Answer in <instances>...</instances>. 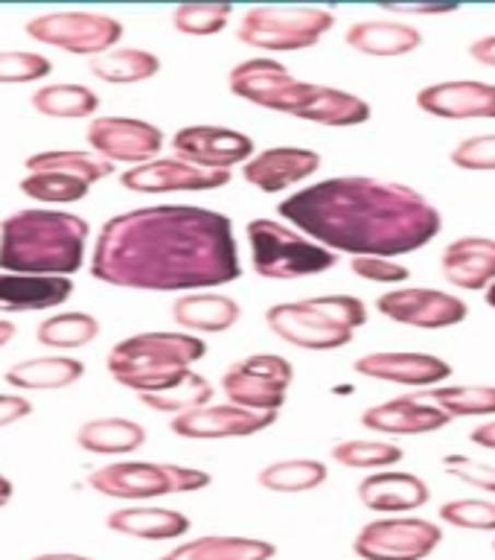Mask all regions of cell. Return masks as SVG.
<instances>
[{
    "mask_svg": "<svg viewBox=\"0 0 495 560\" xmlns=\"http://www.w3.org/2000/svg\"><path fill=\"white\" fill-rule=\"evenodd\" d=\"M91 275L134 292H208L243 278L231 217L199 205H149L99 228Z\"/></svg>",
    "mask_w": 495,
    "mask_h": 560,
    "instance_id": "cell-1",
    "label": "cell"
},
{
    "mask_svg": "<svg viewBox=\"0 0 495 560\" xmlns=\"http://www.w3.org/2000/svg\"><path fill=\"white\" fill-rule=\"evenodd\" d=\"M283 222L350 257H402L435 243L444 217L420 190L370 175H335L288 192Z\"/></svg>",
    "mask_w": 495,
    "mask_h": 560,
    "instance_id": "cell-2",
    "label": "cell"
},
{
    "mask_svg": "<svg viewBox=\"0 0 495 560\" xmlns=\"http://www.w3.org/2000/svg\"><path fill=\"white\" fill-rule=\"evenodd\" d=\"M227 91L236 100L266 108V112L288 114L297 120L327 126V129H353L370 120V103L344 88L318 85L292 77L283 61L271 56L245 59L227 73Z\"/></svg>",
    "mask_w": 495,
    "mask_h": 560,
    "instance_id": "cell-3",
    "label": "cell"
},
{
    "mask_svg": "<svg viewBox=\"0 0 495 560\" xmlns=\"http://www.w3.org/2000/svg\"><path fill=\"white\" fill-rule=\"evenodd\" d=\"M91 225L64 210H17L0 222V271L70 278L85 266Z\"/></svg>",
    "mask_w": 495,
    "mask_h": 560,
    "instance_id": "cell-4",
    "label": "cell"
},
{
    "mask_svg": "<svg viewBox=\"0 0 495 560\" xmlns=\"http://www.w3.org/2000/svg\"><path fill=\"white\" fill-rule=\"evenodd\" d=\"M204 357L208 345L201 336L184 330H152L117 341L105 365L114 383L143 397L178 385Z\"/></svg>",
    "mask_w": 495,
    "mask_h": 560,
    "instance_id": "cell-5",
    "label": "cell"
},
{
    "mask_svg": "<svg viewBox=\"0 0 495 560\" xmlns=\"http://www.w3.org/2000/svg\"><path fill=\"white\" fill-rule=\"evenodd\" d=\"M266 324L278 339L304 350H339L356 339L358 327L367 324V306L362 298L315 295L304 301L274 304L266 313Z\"/></svg>",
    "mask_w": 495,
    "mask_h": 560,
    "instance_id": "cell-6",
    "label": "cell"
},
{
    "mask_svg": "<svg viewBox=\"0 0 495 560\" xmlns=\"http://www.w3.org/2000/svg\"><path fill=\"white\" fill-rule=\"evenodd\" d=\"M251 269L266 280H297L339 266V254L315 243L283 219H251L245 225Z\"/></svg>",
    "mask_w": 495,
    "mask_h": 560,
    "instance_id": "cell-7",
    "label": "cell"
},
{
    "mask_svg": "<svg viewBox=\"0 0 495 560\" xmlns=\"http://www.w3.org/2000/svg\"><path fill=\"white\" fill-rule=\"evenodd\" d=\"M21 192L38 205H73L91 192L96 182L114 175V164L85 149H47L24 161Z\"/></svg>",
    "mask_w": 495,
    "mask_h": 560,
    "instance_id": "cell-8",
    "label": "cell"
},
{
    "mask_svg": "<svg viewBox=\"0 0 495 560\" xmlns=\"http://www.w3.org/2000/svg\"><path fill=\"white\" fill-rule=\"evenodd\" d=\"M335 26V12L323 7H251L236 35L260 52L309 50Z\"/></svg>",
    "mask_w": 495,
    "mask_h": 560,
    "instance_id": "cell-9",
    "label": "cell"
},
{
    "mask_svg": "<svg viewBox=\"0 0 495 560\" xmlns=\"http://www.w3.org/2000/svg\"><path fill=\"white\" fill-rule=\"evenodd\" d=\"M210 472L199 467L155 462H117L99 467L87 476V485L108 499L146 502V499L169 497V493H192L210 485Z\"/></svg>",
    "mask_w": 495,
    "mask_h": 560,
    "instance_id": "cell-10",
    "label": "cell"
},
{
    "mask_svg": "<svg viewBox=\"0 0 495 560\" xmlns=\"http://www.w3.org/2000/svg\"><path fill=\"white\" fill-rule=\"evenodd\" d=\"M295 383V365L278 353H251L225 368L222 392L227 402L251 411L280 415L286 406L288 388Z\"/></svg>",
    "mask_w": 495,
    "mask_h": 560,
    "instance_id": "cell-11",
    "label": "cell"
},
{
    "mask_svg": "<svg viewBox=\"0 0 495 560\" xmlns=\"http://www.w3.org/2000/svg\"><path fill=\"white\" fill-rule=\"evenodd\" d=\"M24 33L38 44H50L70 56L96 59L103 52L117 50L122 38V24L117 18L96 15V12H52V15L33 18Z\"/></svg>",
    "mask_w": 495,
    "mask_h": 560,
    "instance_id": "cell-12",
    "label": "cell"
},
{
    "mask_svg": "<svg viewBox=\"0 0 495 560\" xmlns=\"http://www.w3.org/2000/svg\"><path fill=\"white\" fill-rule=\"evenodd\" d=\"M444 528L420 516H385L367 523L353 540L362 560H423L440 546Z\"/></svg>",
    "mask_w": 495,
    "mask_h": 560,
    "instance_id": "cell-13",
    "label": "cell"
},
{
    "mask_svg": "<svg viewBox=\"0 0 495 560\" xmlns=\"http://www.w3.org/2000/svg\"><path fill=\"white\" fill-rule=\"evenodd\" d=\"M376 313L417 330H446L467 322L470 306L446 289L397 287L376 298Z\"/></svg>",
    "mask_w": 495,
    "mask_h": 560,
    "instance_id": "cell-14",
    "label": "cell"
},
{
    "mask_svg": "<svg viewBox=\"0 0 495 560\" xmlns=\"http://www.w3.org/2000/svg\"><path fill=\"white\" fill-rule=\"evenodd\" d=\"M166 135L138 117H94L87 122V147L111 164H149L161 158Z\"/></svg>",
    "mask_w": 495,
    "mask_h": 560,
    "instance_id": "cell-15",
    "label": "cell"
},
{
    "mask_svg": "<svg viewBox=\"0 0 495 560\" xmlns=\"http://www.w3.org/2000/svg\"><path fill=\"white\" fill-rule=\"evenodd\" d=\"M169 147H173L175 158L204 166V170H219V173H234V166L243 170L257 155V147L245 131L210 126V122L184 126L175 131Z\"/></svg>",
    "mask_w": 495,
    "mask_h": 560,
    "instance_id": "cell-16",
    "label": "cell"
},
{
    "mask_svg": "<svg viewBox=\"0 0 495 560\" xmlns=\"http://www.w3.org/2000/svg\"><path fill=\"white\" fill-rule=\"evenodd\" d=\"M234 178V173L204 170L181 158H155L149 164L131 166L120 175V184L129 192L143 196H166V192H208L222 190Z\"/></svg>",
    "mask_w": 495,
    "mask_h": 560,
    "instance_id": "cell-17",
    "label": "cell"
},
{
    "mask_svg": "<svg viewBox=\"0 0 495 560\" xmlns=\"http://www.w3.org/2000/svg\"><path fill=\"white\" fill-rule=\"evenodd\" d=\"M356 374L376 383L405 385V388H437L452 376V365L435 353L420 350H374L356 359Z\"/></svg>",
    "mask_w": 495,
    "mask_h": 560,
    "instance_id": "cell-18",
    "label": "cell"
},
{
    "mask_svg": "<svg viewBox=\"0 0 495 560\" xmlns=\"http://www.w3.org/2000/svg\"><path fill=\"white\" fill-rule=\"evenodd\" d=\"M278 415L271 411H251L234 402H208L201 409H192L187 415L169 423L175 435L192 438V441H222V438H251L257 432H266L274 427Z\"/></svg>",
    "mask_w": 495,
    "mask_h": 560,
    "instance_id": "cell-19",
    "label": "cell"
},
{
    "mask_svg": "<svg viewBox=\"0 0 495 560\" xmlns=\"http://www.w3.org/2000/svg\"><path fill=\"white\" fill-rule=\"evenodd\" d=\"M321 170V155L306 147H269L243 166V178L254 190L280 196L297 184L309 182Z\"/></svg>",
    "mask_w": 495,
    "mask_h": 560,
    "instance_id": "cell-20",
    "label": "cell"
},
{
    "mask_svg": "<svg viewBox=\"0 0 495 560\" xmlns=\"http://www.w3.org/2000/svg\"><path fill=\"white\" fill-rule=\"evenodd\" d=\"M414 103L440 120H495V85L481 79H446L420 88Z\"/></svg>",
    "mask_w": 495,
    "mask_h": 560,
    "instance_id": "cell-21",
    "label": "cell"
},
{
    "mask_svg": "<svg viewBox=\"0 0 495 560\" xmlns=\"http://www.w3.org/2000/svg\"><path fill=\"white\" fill-rule=\"evenodd\" d=\"M452 420V415H446L432 400H417V394L376 402L362 411V427L379 435H428L446 429Z\"/></svg>",
    "mask_w": 495,
    "mask_h": 560,
    "instance_id": "cell-22",
    "label": "cell"
},
{
    "mask_svg": "<svg viewBox=\"0 0 495 560\" xmlns=\"http://www.w3.org/2000/svg\"><path fill=\"white\" fill-rule=\"evenodd\" d=\"M440 275L449 287L463 292H487L495 283L493 236H458L440 254Z\"/></svg>",
    "mask_w": 495,
    "mask_h": 560,
    "instance_id": "cell-23",
    "label": "cell"
},
{
    "mask_svg": "<svg viewBox=\"0 0 495 560\" xmlns=\"http://www.w3.org/2000/svg\"><path fill=\"white\" fill-rule=\"evenodd\" d=\"M344 44L374 59H400L423 47V33L402 18H367L347 26Z\"/></svg>",
    "mask_w": 495,
    "mask_h": 560,
    "instance_id": "cell-24",
    "label": "cell"
},
{
    "mask_svg": "<svg viewBox=\"0 0 495 560\" xmlns=\"http://www.w3.org/2000/svg\"><path fill=\"white\" fill-rule=\"evenodd\" d=\"M362 505L376 514H409L432 499V488L414 472L376 470L358 485Z\"/></svg>",
    "mask_w": 495,
    "mask_h": 560,
    "instance_id": "cell-25",
    "label": "cell"
},
{
    "mask_svg": "<svg viewBox=\"0 0 495 560\" xmlns=\"http://www.w3.org/2000/svg\"><path fill=\"white\" fill-rule=\"evenodd\" d=\"M243 318V304L231 295H222L216 289L208 292H187L178 295L173 304V322L184 332L192 336H210V332H227Z\"/></svg>",
    "mask_w": 495,
    "mask_h": 560,
    "instance_id": "cell-26",
    "label": "cell"
},
{
    "mask_svg": "<svg viewBox=\"0 0 495 560\" xmlns=\"http://www.w3.org/2000/svg\"><path fill=\"white\" fill-rule=\"evenodd\" d=\"M73 292L70 278H35L0 271V313H42L64 304Z\"/></svg>",
    "mask_w": 495,
    "mask_h": 560,
    "instance_id": "cell-27",
    "label": "cell"
},
{
    "mask_svg": "<svg viewBox=\"0 0 495 560\" xmlns=\"http://www.w3.org/2000/svg\"><path fill=\"white\" fill-rule=\"evenodd\" d=\"M105 525L134 540H175L190 532V520L181 511L155 505H129L108 514Z\"/></svg>",
    "mask_w": 495,
    "mask_h": 560,
    "instance_id": "cell-28",
    "label": "cell"
},
{
    "mask_svg": "<svg viewBox=\"0 0 495 560\" xmlns=\"http://www.w3.org/2000/svg\"><path fill=\"white\" fill-rule=\"evenodd\" d=\"M85 376V365L73 357H35L15 362L7 368V380L12 388H24V392H56V388H68Z\"/></svg>",
    "mask_w": 495,
    "mask_h": 560,
    "instance_id": "cell-29",
    "label": "cell"
},
{
    "mask_svg": "<svg viewBox=\"0 0 495 560\" xmlns=\"http://www.w3.org/2000/svg\"><path fill=\"white\" fill-rule=\"evenodd\" d=\"M274 555H278L274 542L260 540V537L208 534V537H199V540L175 546L161 560H271Z\"/></svg>",
    "mask_w": 495,
    "mask_h": 560,
    "instance_id": "cell-30",
    "label": "cell"
},
{
    "mask_svg": "<svg viewBox=\"0 0 495 560\" xmlns=\"http://www.w3.org/2000/svg\"><path fill=\"white\" fill-rule=\"evenodd\" d=\"M76 444L94 455H129L146 444V429L129 418L85 420L76 429Z\"/></svg>",
    "mask_w": 495,
    "mask_h": 560,
    "instance_id": "cell-31",
    "label": "cell"
},
{
    "mask_svg": "<svg viewBox=\"0 0 495 560\" xmlns=\"http://www.w3.org/2000/svg\"><path fill=\"white\" fill-rule=\"evenodd\" d=\"M87 70L108 85H138V82L155 79L161 73V59L155 52L140 50V47H117V50L91 59Z\"/></svg>",
    "mask_w": 495,
    "mask_h": 560,
    "instance_id": "cell-32",
    "label": "cell"
},
{
    "mask_svg": "<svg viewBox=\"0 0 495 560\" xmlns=\"http://www.w3.org/2000/svg\"><path fill=\"white\" fill-rule=\"evenodd\" d=\"M30 105L42 117L52 120H82V117H94L99 108V96L87 85L76 82H64V85H44L30 96Z\"/></svg>",
    "mask_w": 495,
    "mask_h": 560,
    "instance_id": "cell-33",
    "label": "cell"
},
{
    "mask_svg": "<svg viewBox=\"0 0 495 560\" xmlns=\"http://www.w3.org/2000/svg\"><path fill=\"white\" fill-rule=\"evenodd\" d=\"M257 481L271 493H306L327 481V464L318 458H286L262 467Z\"/></svg>",
    "mask_w": 495,
    "mask_h": 560,
    "instance_id": "cell-34",
    "label": "cell"
},
{
    "mask_svg": "<svg viewBox=\"0 0 495 560\" xmlns=\"http://www.w3.org/2000/svg\"><path fill=\"white\" fill-rule=\"evenodd\" d=\"M213 397H216V388H213V383H210L208 376L190 371L181 383L173 385V388H166V392L143 394L140 402H143L146 409L164 411V415L178 418V415H187V411L208 406V402H213Z\"/></svg>",
    "mask_w": 495,
    "mask_h": 560,
    "instance_id": "cell-35",
    "label": "cell"
},
{
    "mask_svg": "<svg viewBox=\"0 0 495 560\" xmlns=\"http://www.w3.org/2000/svg\"><path fill=\"white\" fill-rule=\"evenodd\" d=\"M96 336H99V322L91 313H56L44 318L35 330V339L42 341L44 348L56 350L85 348Z\"/></svg>",
    "mask_w": 495,
    "mask_h": 560,
    "instance_id": "cell-36",
    "label": "cell"
},
{
    "mask_svg": "<svg viewBox=\"0 0 495 560\" xmlns=\"http://www.w3.org/2000/svg\"><path fill=\"white\" fill-rule=\"evenodd\" d=\"M428 400L452 418H495V385H437Z\"/></svg>",
    "mask_w": 495,
    "mask_h": 560,
    "instance_id": "cell-37",
    "label": "cell"
},
{
    "mask_svg": "<svg viewBox=\"0 0 495 560\" xmlns=\"http://www.w3.org/2000/svg\"><path fill=\"white\" fill-rule=\"evenodd\" d=\"M405 458L400 444L388 441H341L332 450V462L353 470H379V467H393Z\"/></svg>",
    "mask_w": 495,
    "mask_h": 560,
    "instance_id": "cell-38",
    "label": "cell"
},
{
    "mask_svg": "<svg viewBox=\"0 0 495 560\" xmlns=\"http://www.w3.org/2000/svg\"><path fill=\"white\" fill-rule=\"evenodd\" d=\"M231 15H234L231 3H184L173 12V26L181 35L208 38L222 33L231 24Z\"/></svg>",
    "mask_w": 495,
    "mask_h": 560,
    "instance_id": "cell-39",
    "label": "cell"
},
{
    "mask_svg": "<svg viewBox=\"0 0 495 560\" xmlns=\"http://www.w3.org/2000/svg\"><path fill=\"white\" fill-rule=\"evenodd\" d=\"M52 73V61L42 52L0 50V85H30Z\"/></svg>",
    "mask_w": 495,
    "mask_h": 560,
    "instance_id": "cell-40",
    "label": "cell"
},
{
    "mask_svg": "<svg viewBox=\"0 0 495 560\" xmlns=\"http://www.w3.org/2000/svg\"><path fill=\"white\" fill-rule=\"evenodd\" d=\"M440 520L455 528L470 532H495V502L490 499H452L440 505Z\"/></svg>",
    "mask_w": 495,
    "mask_h": 560,
    "instance_id": "cell-41",
    "label": "cell"
},
{
    "mask_svg": "<svg viewBox=\"0 0 495 560\" xmlns=\"http://www.w3.org/2000/svg\"><path fill=\"white\" fill-rule=\"evenodd\" d=\"M463 173H495V135H472L463 138L449 155Z\"/></svg>",
    "mask_w": 495,
    "mask_h": 560,
    "instance_id": "cell-42",
    "label": "cell"
},
{
    "mask_svg": "<svg viewBox=\"0 0 495 560\" xmlns=\"http://www.w3.org/2000/svg\"><path fill=\"white\" fill-rule=\"evenodd\" d=\"M350 271L358 280L367 283H382V287H402L411 278V269L405 262L391 260V257H350Z\"/></svg>",
    "mask_w": 495,
    "mask_h": 560,
    "instance_id": "cell-43",
    "label": "cell"
},
{
    "mask_svg": "<svg viewBox=\"0 0 495 560\" xmlns=\"http://www.w3.org/2000/svg\"><path fill=\"white\" fill-rule=\"evenodd\" d=\"M444 467L449 476L455 479H461L463 485H470V488L487 490V493H495V467L487 462H475L470 455H446Z\"/></svg>",
    "mask_w": 495,
    "mask_h": 560,
    "instance_id": "cell-44",
    "label": "cell"
},
{
    "mask_svg": "<svg viewBox=\"0 0 495 560\" xmlns=\"http://www.w3.org/2000/svg\"><path fill=\"white\" fill-rule=\"evenodd\" d=\"M33 411V402L17 394H0V429L12 427Z\"/></svg>",
    "mask_w": 495,
    "mask_h": 560,
    "instance_id": "cell-45",
    "label": "cell"
},
{
    "mask_svg": "<svg viewBox=\"0 0 495 560\" xmlns=\"http://www.w3.org/2000/svg\"><path fill=\"white\" fill-rule=\"evenodd\" d=\"M470 56L479 61V65H484V68L495 70V33L475 38V42L470 44Z\"/></svg>",
    "mask_w": 495,
    "mask_h": 560,
    "instance_id": "cell-46",
    "label": "cell"
},
{
    "mask_svg": "<svg viewBox=\"0 0 495 560\" xmlns=\"http://www.w3.org/2000/svg\"><path fill=\"white\" fill-rule=\"evenodd\" d=\"M385 12H393V15H455L458 7H385Z\"/></svg>",
    "mask_w": 495,
    "mask_h": 560,
    "instance_id": "cell-47",
    "label": "cell"
},
{
    "mask_svg": "<svg viewBox=\"0 0 495 560\" xmlns=\"http://www.w3.org/2000/svg\"><path fill=\"white\" fill-rule=\"evenodd\" d=\"M472 444L484 446V450H495V418L484 420L481 427L472 429Z\"/></svg>",
    "mask_w": 495,
    "mask_h": 560,
    "instance_id": "cell-48",
    "label": "cell"
},
{
    "mask_svg": "<svg viewBox=\"0 0 495 560\" xmlns=\"http://www.w3.org/2000/svg\"><path fill=\"white\" fill-rule=\"evenodd\" d=\"M30 560H94L85 558V555H73V551H50V555H35Z\"/></svg>",
    "mask_w": 495,
    "mask_h": 560,
    "instance_id": "cell-49",
    "label": "cell"
},
{
    "mask_svg": "<svg viewBox=\"0 0 495 560\" xmlns=\"http://www.w3.org/2000/svg\"><path fill=\"white\" fill-rule=\"evenodd\" d=\"M12 493H15V488H12V481L0 472V508L9 505V499H12Z\"/></svg>",
    "mask_w": 495,
    "mask_h": 560,
    "instance_id": "cell-50",
    "label": "cell"
},
{
    "mask_svg": "<svg viewBox=\"0 0 495 560\" xmlns=\"http://www.w3.org/2000/svg\"><path fill=\"white\" fill-rule=\"evenodd\" d=\"M12 336H15V324L7 322V318H0V348H3V345H9V341H12Z\"/></svg>",
    "mask_w": 495,
    "mask_h": 560,
    "instance_id": "cell-51",
    "label": "cell"
},
{
    "mask_svg": "<svg viewBox=\"0 0 495 560\" xmlns=\"http://www.w3.org/2000/svg\"><path fill=\"white\" fill-rule=\"evenodd\" d=\"M484 301H487L490 310H495V283L487 289V292H484Z\"/></svg>",
    "mask_w": 495,
    "mask_h": 560,
    "instance_id": "cell-52",
    "label": "cell"
},
{
    "mask_svg": "<svg viewBox=\"0 0 495 560\" xmlns=\"http://www.w3.org/2000/svg\"><path fill=\"white\" fill-rule=\"evenodd\" d=\"M493 549H495V542H493Z\"/></svg>",
    "mask_w": 495,
    "mask_h": 560,
    "instance_id": "cell-53",
    "label": "cell"
}]
</instances>
